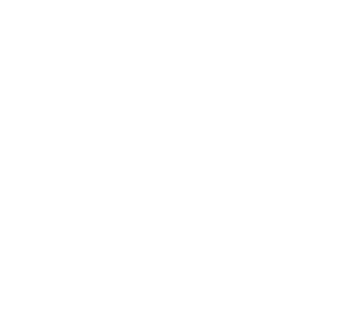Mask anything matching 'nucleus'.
Listing matches in <instances>:
<instances>
[]
</instances>
